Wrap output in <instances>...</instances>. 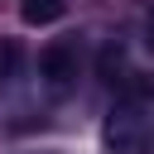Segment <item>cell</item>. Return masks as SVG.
<instances>
[{"mask_svg": "<svg viewBox=\"0 0 154 154\" xmlns=\"http://www.w3.org/2000/svg\"><path fill=\"white\" fill-rule=\"evenodd\" d=\"M96 72H101V82H120L125 77V48L120 43H106L101 58H96Z\"/></svg>", "mask_w": 154, "mask_h": 154, "instance_id": "obj_4", "label": "cell"}, {"mask_svg": "<svg viewBox=\"0 0 154 154\" xmlns=\"http://www.w3.org/2000/svg\"><path fill=\"white\" fill-rule=\"evenodd\" d=\"M67 14V0H19V19L43 29V24H58Z\"/></svg>", "mask_w": 154, "mask_h": 154, "instance_id": "obj_3", "label": "cell"}, {"mask_svg": "<svg viewBox=\"0 0 154 154\" xmlns=\"http://www.w3.org/2000/svg\"><path fill=\"white\" fill-rule=\"evenodd\" d=\"M38 72L48 77V87H67L77 77V48L72 43H53L38 53Z\"/></svg>", "mask_w": 154, "mask_h": 154, "instance_id": "obj_2", "label": "cell"}, {"mask_svg": "<svg viewBox=\"0 0 154 154\" xmlns=\"http://www.w3.org/2000/svg\"><path fill=\"white\" fill-rule=\"evenodd\" d=\"M111 154H149L154 149V96L149 91H125L101 130Z\"/></svg>", "mask_w": 154, "mask_h": 154, "instance_id": "obj_1", "label": "cell"}, {"mask_svg": "<svg viewBox=\"0 0 154 154\" xmlns=\"http://www.w3.org/2000/svg\"><path fill=\"white\" fill-rule=\"evenodd\" d=\"M140 29H144V43L154 48V0H144V10H140Z\"/></svg>", "mask_w": 154, "mask_h": 154, "instance_id": "obj_5", "label": "cell"}]
</instances>
